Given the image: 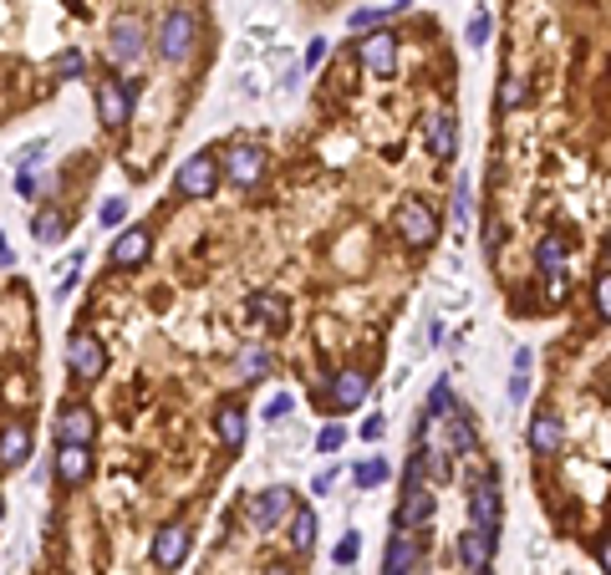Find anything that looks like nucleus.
<instances>
[{"label":"nucleus","instance_id":"obj_1","mask_svg":"<svg viewBox=\"0 0 611 575\" xmlns=\"http://www.w3.org/2000/svg\"><path fill=\"white\" fill-rule=\"evenodd\" d=\"M433 520V494L423 484V459L418 448L408 453V473H403V504H398V530H418V524Z\"/></svg>","mask_w":611,"mask_h":575},{"label":"nucleus","instance_id":"obj_2","mask_svg":"<svg viewBox=\"0 0 611 575\" xmlns=\"http://www.w3.org/2000/svg\"><path fill=\"white\" fill-rule=\"evenodd\" d=\"M194 41H199L194 11L173 5V11L163 15V26H158V56H163V62H183V56L194 52Z\"/></svg>","mask_w":611,"mask_h":575},{"label":"nucleus","instance_id":"obj_3","mask_svg":"<svg viewBox=\"0 0 611 575\" xmlns=\"http://www.w3.org/2000/svg\"><path fill=\"white\" fill-rule=\"evenodd\" d=\"M468 524L499 535V473L495 469H484V473L468 479Z\"/></svg>","mask_w":611,"mask_h":575},{"label":"nucleus","instance_id":"obj_4","mask_svg":"<svg viewBox=\"0 0 611 575\" xmlns=\"http://www.w3.org/2000/svg\"><path fill=\"white\" fill-rule=\"evenodd\" d=\"M143 46H148V26H143V15H117L113 26H107V56H113L117 66H133V62H143Z\"/></svg>","mask_w":611,"mask_h":575},{"label":"nucleus","instance_id":"obj_5","mask_svg":"<svg viewBox=\"0 0 611 575\" xmlns=\"http://www.w3.org/2000/svg\"><path fill=\"white\" fill-rule=\"evenodd\" d=\"M173 189H179V199H209V193L220 189V158H214V154H194L189 164L179 168Z\"/></svg>","mask_w":611,"mask_h":575},{"label":"nucleus","instance_id":"obj_6","mask_svg":"<svg viewBox=\"0 0 611 575\" xmlns=\"http://www.w3.org/2000/svg\"><path fill=\"white\" fill-rule=\"evenodd\" d=\"M66 367H72V377H82V382L103 377V367H107L103 342H97L92 332H72V342H66Z\"/></svg>","mask_w":611,"mask_h":575},{"label":"nucleus","instance_id":"obj_7","mask_svg":"<svg viewBox=\"0 0 611 575\" xmlns=\"http://www.w3.org/2000/svg\"><path fill=\"white\" fill-rule=\"evenodd\" d=\"M224 173H230V183L250 189V183L265 173V148L261 143H230V148H224Z\"/></svg>","mask_w":611,"mask_h":575},{"label":"nucleus","instance_id":"obj_8","mask_svg":"<svg viewBox=\"0 0 611 575\" xmlns=\"http://www.w3.org/2000/svg\"><path fill=\"white\" fill-rule=\"evenodd\" d=\"M286 514H291V489H261V494H250V504H245L250 530H275Z\"/></svg>","mask_w":611,"mask_h":575},{"label":"nucleus","instance_id":"obj_9","mask_svg":"<svg viewBox=\"0 0 611 575\" xmlns=\"http://www.w3.org/2000/svg\"><path fill=\"white\" fill-rule=\"evenodd\" d=\"M97 117H103V128L123 133L133 117V87L128 82H103L97 87Z\"/></svg>","mask_w":611,"mask_h":575},{"label":"nucleus","instance_id":"obj_10","mask_svg":"<svg viewBox=\"0 0 611 575\" xmlns=\"http://www.w3.org/2000/svg\"><path fill=\"white\" fill-rule=\"evenodd\" d=\"M495 545H499V535H489V530H479V524H464V535H458V560H464V570L484 575L489 560H495Z\"/></svg>","mask_w":611,"mask_h":575},{"label":"nucleus","instance_id":"obj_11","mask_svg":"<svg viewBox=\"0 0 611 575\" xmlns=\"http://www.w3.org/2000/svg\"><path fill=\"white\" fill-rule=\"evenodd\" d=\"M398 234H403V244L423 250V244H433V234H439V219H433L429 204H403L398 209Z\"/></svg>","mask_w":611,"mask_h":575},{"label":"nucleus","instance_id":"obj_12","mask_svg":"<svg viewBox=\"0 0 611 575\" xmlns=\"http://www.w3.org/2000/svg\"><path fill=\"white\" fill-rule=\"evenodd\" d=\"M92 433H97V412H92L87 402H72V408H62V418H56V443L87 448Z\"/></svg>","mask_w":611,"mask_h":575},{"label":"nucleus","instance_id":"obj_13","mask_svg":"<svg viewBox=\"0 0 611 575\" xmlns=\"http://www.w3.org/2000/svg\"><path fill=\"white\" fill-rule=\"evenodd\" d=\"M183 555H189V524L169 520L163 530H158V540H153V565L173 570V565H183Z\"/></svg>","mask_w":611,"mask_h":575},{"label":"nucleus","instance_id":"obj_14","mask_svg":"<svg viewBox=\"0 0 611 575\" xmlns=\"http://www.w3.org/2000/svg\"><path fill=\"white\" fill-rule=\"evenodd\" d=\"M418 560H423V540L413 530H398L388 545V560H382V575H413Z\"/></svg>","mask_w":611,"mask_h":575},{"label":"nucleus","instance_id":"obj_15","mask_svg":"<svg viewBox=\"0 0 611 575\" xmlns=\"http://www.w3.org/2000/svg\"><path fill=\"white\" fill-rule=\"evenodd\" d=\"M56 484H66V489H77V484H87V473H92V453L87 448H77V443H56Z\"/></svg>","mask_w":611,"mask_h":575},{"label":"nucleus","instance_id":"obj_16","mask_svg":"<svg viewBox=\"0 0 611 575\" xmlns=\"http://www.w3.org/2000/svg\"><path fill=\"white\" fill-rule=\"evenodd\" d=\"M362 62H367V72L388 77L392 66H398V36H392V31H378V36H367V41H362Z\"/></svg>","mask_w":611,"mask_h":575},{"label":"nucleus","instance_id":"obj_17","mask_svg":"<svg viewBox=\"0 0 611 575\" xmlns=\"http://www.w3.org/2000/svg\"><path fill=\"white\" fill-rule=\"evenodd\" d=\"M148 250H153V240H148V230H123L113 240V265L117 270H133V265H143Z\"/></svg>","mask_w":611,"mask_h":575},{"label":"nucleus","instance_id":"obj_18","mask_svg":"<svg viewBox=\"0 0 611 575\" xmlns=\"http://www.w3.org/2000/svg\"><path fill=\"white\" fill-rule=\"evenodd\" d=\"M560 443H566V428H560L556 412H535L530 418V453H560Z\"/></svg>","mask_w":611,"mask_h":575},{"label":"nucleus","instance_id":"obj_19","mask_svg":"<svg viewBox=\"0 0 611 575\" xmlns=\"http://www.w3.org/2000/svg\"><path fill=\"white\" fill-rule=\"evenodd\" d=\"M454 148H458V123H454V113H439L429 123V154L439 158V164H448Z\"/></svg>","mask_w":611,"mask_h":575},{"label":"nucleus","instance_id":"obj_20","mask_svg":"<svg viewBox=\"0 0 611 575\" xmlns=\"http://www.w3.org/2000/svg\"><path fill=\"white\" fill-rule=\"evenodd\" d=\"M362 397H367V372H357V367L337 372V382H331V402H337V408H357Z\"/></svg>","mask_w":611,"mask_h":575},{"label":"nucleus","instance_id":"obj_21","mask_svg":"<svg viewBox=\"0 0 611 575\" xmlns=\"http://www.w3.org/2000/svg\"><path fill=\"white\" fill-rule=\"evenodd\" d=\"M26 459H31V433L21 422H11V428L0 433V463H5V469H21Z\"/></svg>","mask_w":611,"mask_h":575},{"label":"nucleus","instance_id":"obj_22","mask_svg":"<svg viewBox=\"0 0 611 575\" xmlns=\"http://www.w3.org/2000/svg\"><path fill=\"white\" fill-rule=\"evenodd\" d=\"M214 433L224 438V448H245V408H220V418H214Z\"/></svg>","mask_w":611,"mask_h":575},{"label":"nucleus","instance_id":"obj_23","mask_svg":"<svg viewBox=\"0 0 611 575\" xmlns=\"http://www.w3.org/2000/svg\"><path fill=\"white\" fill-rule=\"evenodd\" d=\"M250 316H261L271 332H286V301L281 295H255L250 301Z\"/></svg>","mask_w":611,"mask_h":575},{"label":"nucleus","instance_id":"obj_24","mask_svg":"<svg viewBox=\"0 0 611 575\" xmlns=\"http://www.w3.org/2000/svg\"><path fill=\"white\" fill-rule=\"evenodd\" d=\"M413 0H398V5H367V11H351L347 15V26L351 31H367V26H378V21H388V15H403Z\"/></svg>","mask_w":611,"mask_h":575},{"label":"nucleus","instance_id":"obj_25","mask_svg":"<svg viewBox=\"0 0 611 575\" xmlns=\"http://www.w3.org/2000/svg\"><path fill=\"white\" fill-rule=\"evenodd\" d=\"M448 443L458 448V453H474V448H479V433H474V422L464 418V412H448Z\"/></svg>","mask_w":611,"mask_h":575},{"label":"nucleus","instance_id":"obj_26","mask_svg":"<svg viewBox=\"0 0 611 575\" xmlns=\"http://www.w3.org/2000/svg\"><path fill=\"white\" fill-rule=\"evenodd\" d=\"M265 372H271L265 346H250V352H240V362H234V377H240V382H255V377H265Z\"/></svg>","mask_w":611,"mask_h":575},{"label":"nucleus","instance_id":"obj_27","mask_svg":"<svg viewBox=\"0 0 611 575\" xmlns=\"http://www.w3.org/2000/svg\"><path fill=\"white\" fill-rule=\"evenodd\" d=\"M291 545H296V550H311L316 545V514L311 510L291 514Z\"/></svg>","mask_w":611,"mask_h":575},{"label":"nucleus","instance_id":"obj_28","mask_svg":"<svg viewBox=\"0 0 611 575\" xmlns=\"http://www.w3.org/2000/svg\"><path fill=\"white\" fill-rule=\"evenodd\" d=\"M454 412V392H448V377H439L429 392V408H423V418H448Z\"/></svg>","mask_w":611,"mask_h":575},{"label":"nucleus","instance_id":"obj_29","mask_svg":"<svg viewBox=\"0 0 611 575\" xmlns=\"http://www.w3.org/2000/svg\"><path fill=\"white\" fill-rule=\"evenodd\" d=\"M62 234H66V214H62V209H46V214H36V240L56 244Z\"/></svg>","mask_w":611,"mask_h":575},{"label":"nucleus","instance_id":"obj_30","mask_svg":"<svg viewBox=\"0 0 611 575\" xmlns=\"http://www.w3.org/2000/svg\"><path fill=\"white\" fill-rule=\"evenodd\" d=\"M535 260H540V265H546V270H556V275H560V260H566V250H560V240H556V234H546V240H540V250H535Z\"/></svg>","mask_w":611,"mask_h":575},{"label":"nucleus","instance_id":"obj_31","mask_svg":"<svg viewBox=\"0 0 611 575\" xmlns=\"http://www.w3.org/2000/svg\"><path fill=\"white\" fill-rule=\"evenodd\" d=\"M382 479H388V463H382V459L357 463V489H372V484H382Z\"/></svg>","mask_w":611,"mask_h":575},{"label":"nucleus","instance_id":"obj_32","mask_svg":"<svg viewBox=\"0 0 611 575\" xmlns=\"http://www.w3.org/2000/svg\"><path fill=\"white\" fill-rule=\"evenodd\" d=\"M520 103H525V82L505 77V82H499V107H520Z\"/></svg>","mask_w":611,"mask_h":575},{"label":"nucleus","instance_id":"obj_33","mask_svg":"<svg viewBox=\"0 0 611 575\" xmlns=\"http://www.w3.org/2000/svg\"><path fill=\"white\" fill-rule=\"evenodd\" d=\"M489 41V11H474L468 15V46H484Z\"/></svg>","mask_w":611,"mask_h":575},{"label":"nucleus","instance_id":"obj_34","mask_svg":"<svg viewBox=\"0 0 611 575\" xmlns=\"http://www.w3.org/2000/svg\"><path fill=\"white\" fill-rule=\"evenodd\" d=\"M123 214H128V199H107V204L97 209V224H107V230H113V224H123Z\"/></svg>","mask_w":611,"mask_h":575},{"label":"nucleus","instance_id":"obj_35","mask_svg":"<svg viewBox=\"0 0 611 575\" xmlns=\"http://www.w3.org/2000/svg\"><path fill=\"white\" fill-rule=\"evenodd\" d=\"M341 443H347V428H341V422H331V428H321V438H316V448H321V453H337Z\"/></svg>","mask_w":611,"mask_h":575},{"label":"nucleus","instance_id":"obj_36","mask_svg":"<svg viewBox=\"0 0 611 575\" xmlns=\"http://www.w3.org/2000/svg\"><path fill=\"white\" fill-rule=\"evenodd\" d=\"M331 555H337V565H351L357 555H362V540H357V535H347L337 550H331Z\"/></svg>","mask_w":611,"mask_h":575},{"label":"nucleus","instance_id":"obj_37","mask_svg":"<svg viewBox=\"0 0 611 575\" xmlns=\"http://www.w3.org/2000/svg\"><path fill=\"white\" fill-rule=\"evenodd\" d=\"M596 316L611 321V275H601V281H596Z\"/></svg>","mask_w":611,"mask_h":575},{"label":"nucleus","instance_id":"obj_38","mask_svg":"<svg viewBox=\"0 0 611 575\" xmlns=\"http://www.w3.org/2000/svg\"><path fill=\"white\" fill-rule=\"evenodd\" d=\"M291 418V397L281 392V397H271V408H265V422H286Z\"/></svg>","mask_w":611,"mask_h":575},{"label":"nucleus","instance_id":"obj_39","mask_svg":"<svg viewBox=\"0 0 611 575\" xmlns=\"http://www.w3.org/2000/svg\"><path fill=\"white\" fill-rule=\"evenodd\" d=\"M468 204H474V193H468V179H458V189H454V214L468 219Z\"/></svg>","mask_w":611,"mask_h":575},{"label":"nucleus","instance_id":"obj_40","mask_svg":"<svg viewBox=\"0 0 611 575\" xmlns=\"http://www.w3.org/2000/svg\"><path fill=\"white\" fill-rule=\"evenodd\" d=\"M525 397H530V377L515 372V377H509V402H525Z\"/></svg>","mask_w":611,"mask_h":575},{"label":"nucleus","instance_id":"obj_41","mask_svg":"<svg viewBox=\"0 0 611 575\" xmlns=\"http://www.w3.org/2000/svg\"><path fill=\"white\" fill-rule=\"evenodd\" d=\"M321 56H326V41H311V46H306V56H301V66L311 72V66H321Z\"/></svg>","mask_w":611,"mask_h":575},{"label":"nucleus","instance_id":"obj_42","mask_svg":"<svg viewBox=\"0 0 611 575\" xmlns=\"http://www.w3.org/2000/svg\"><path fill=\"white\" fill-rule=\"evenodd\" d=\"M382 433H388V422H382V418H367V422H362V438H367V443H378Z\"/></svg>","mask_w":611,"mask_h":575},{"label":"nucleus","instance_id":"obj_43","mask_svg":"<svg viewBox=\"0 0 611 575\" xmlns=\"http://www.w3.org/2000/svg\"><path fill=\"white\" fill-rule=\"evenodd\" d=\"M77 72H82V56L66 52V56H62V77H77Z\"/></svg>","mask_w":611,"mask_h":575},{"label":"nucleus","instance_id":"obj_44","mask_svg":"<svg viewBox=\"0 0 611 575\" xmlns=\"http://www.w3.org/2000/svg\"><path fill=\"white\" fill-rule=\"evenodd\" d=\"M11 265H15V250H11V240L0 234V270H11Z\"/></svg>","mask_w":611,"mask_h":575},{"label":"nucleus","instance_id":"obj_45","mask_svg":"<svg viewBox=\"0 0 611 575\" xmlns=\"http://www.w3.org/2000/svg\"><path fill=\"white\" fill-rule=\"evenodd\" d=\"M15 193H26L31 199V193H36V179H31V173H15Z\"/></svg>","mask_w":611,"mask_h":575},{"label":"nucleus","instance_id":"obj_46","mask_svg":"<svg viewBox=\"0 0 611 575\" xmlns=\"http://www.w3.org/2000/svg\"><path fill=\"white\" fill-rule=\"evenodd\" d=\"M265 575H291V565H271V570H265Z\"/></svg>","mask_w":611,"mask_h":575},{"label":"nucleus","instance_id":"obj_47","mask_svg":"<svg viewBox=\"0 0 611 575\" xmlns=\"http://www.w3.org/2000/svg\"><path fill=\"white\" fill-rule=\"evenodd\" d=\"M0 520H5V499H0Z\"/></svg>","mask_w":611,"mask_h":575}]
</instances>
